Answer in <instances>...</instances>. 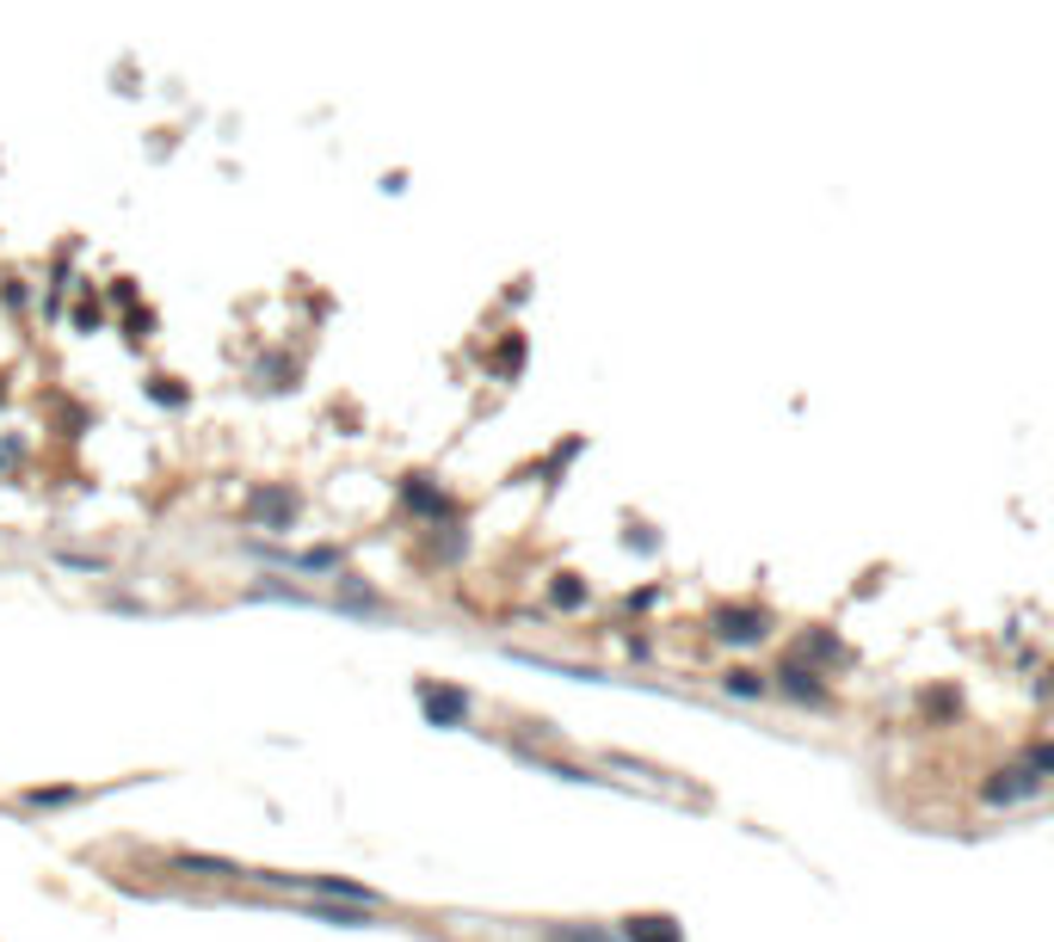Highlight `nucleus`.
Listing matches in <instances>:
<instances>
[{
	"mask_svg": "<svg viewBox=\"0 0 1054 942\" xmlns=\"http://www.w3.org/2000/svg\"><path fill=\"white\" fill-rule=\"evenodd\" d=\"M715 628V641H728V647H752V641H765L771 635V616L759 610V603H722L710 616Z\"/></svg>",
	"mask_w": 1054,
	"mask_h": 942,
	"instance_id": "nucleus-1",
	"label": "nucleus"
},
{
	"mask_svg": "<svg viewBox=\"0 0 1054 942\" xmlns=\"http://www.w3.org/2000/svg\"><path fill=\"white\" fill-rule=\"evenodd\" d=\"M420 709L432 727H462L469 721V690H457V684H420Z\"/></svg>",
	"mask_w": 1054,
	"mask_h": 942,
	"instance_id": "nucleus-2",
	"label": "nucleus"
},
{
	"mask_svg": "<svg viewBox=\"0 0 1054 942\" xmlns=\"http://www.w3.org/2000/svg\"><path fill=\"white\" fill-rule=\"evenodd\" d=\"M1030 794H1042V776H1036L1030 764H1012V771H999L993 782H987V801H993V807H1012V801H1030Z\"/></svg>",
	"mask_w": 1054,
	"mask_h": 942,
	"instance_id": "nucleus-3",
	"label": "nucleus"
},
{
	"mask_svg": "<svg viewBox=\"0 0 1054 942\" xmlns=\"http://www.w3.org/2000/svg\"><path fill=\"white\" fill-rule=\"evenodd\" d=\"M623 937L630 942H685V930H678V918H666V912H642V918L623 924Z\"/></svg>",
	"mask_w": 1054,
	"mask_h": 942,
	"instance_id": "nucleus-4",
	"label": "nucleus"
},
{
	"mask_svg": "<svg viewBox=\"0 0 1054 942\" xmlns=\"http://www.w3.org/2000/svg\"><path fill=\"white\" fill-rule=\"evenodd\" d=\"M777 678H784L789 697H808V702H821V697H826V684H821V672H814V665H796V660H789Z\"/></svg>",
	"mask_w": 1054,
	"mask_h": 942,
	"instance_id": "nucleus-5",
	"label": "nucleus"
},
{
	"mask_svg": "<svg viewBox=\"0 0 1054 942\" xmlns=\"http://www.w3.org/2000/svg\"><path fill=\"white\" fill-rule=\"evenodd\" d=\"M543 942H617L611 930H598V924H561V930H549Z\"/></svg>",
	"mask_w": 1054,
	"mask_h": 942,
	"instance_id": "nucleus-6",
	"label": "nucleus"
},
{
	"mask_svg": "<svg viewBox=\"0 0 1054 942\" xmlns=\"http://www.w3.org/2000/svg\"><path fill=\"white\" fill-rule=\"evenodd\" d=\"M722 690H728V697H765L771 684L759 678V672H747V665H740V672H728V678H722Z\"/></svg>",
	"mask_w": 1054,
	"mask_h": 942,
	"instance_id": "nucleus-7",
	"label": "nucleus"
},
{
	"mask_svg": "<svg viewBox=\"0 0 1054 942\" xmlns=\"http://www.w3.org/2000/svg\"><path fill=\"white\" fill-rule=\"evenodd\" d=\"M407 506H414V511H426V518H439V511H450V499H444V493H432V487H420V481H414V487H407Z\"/></svg>",
	"mask_w": 1054,
	"mask_h": 942,
	"instance_id": "nucleus-8",
	"label": "nucleus"
},
{
	"mask_svg": "<svg viewBox=\"0 0 1054 942\" xmlns=\"http://www.w3.org/2000/svg\"><path fill=\"white\" fill-rule=\"evenodd\" d=\"M549 598H556V603H561V610H580V603H586V585H580V580H574V573H561V580H556V585H549Z\"/></svg>",
	"mask_w": 1054,
	"mask_h": 942,
	"instance_id": "nucleus-9",
	"label": "nucleus"
},
{
	"mask_svg": "<svg viewBox=\"0 0 1054 942\" xmlns=\"http://www.w3.org/2000/svg\"><path fill=\"white\" fill-rule=\"evenodd\" d=\"M173 868H198V875H241L234 863H216V856H173Z\"/></svg>",
	"mask_w": 1054,
	"mask_h": 942,
	"instance_id": "nucleus-10",
	"label": "nucleus"
},
{
	"mask_svg": "<svg viewBox=\"0 0 1054 942\" xmlns=\"http://www.w3.org/2000/svg\"><path fill=\"white\" fill-rule=\"evenodd\" d=\"M802 653H814V660H839V641H833V635H808Z\"/></svg>",
	"mask_w": 1054,
	"mask_h": 942,
	"instance_id": "nucleus-11",
	"label": "nucleus"
},
{
	"mask_svg": "<svg viewBox=\"0 0 1054 942\" xmlns=\"http://www.w3.org/2000/svg\"><path fill=\"white\" fill-rule=\"evenodd\" d=\"M62 801H75V789H31V807H62Z\"/></svg>",
	"mask_w": 1054,
	"mask_h": 942,
	"instance_id": "nucleus-12",
	"label": "nucleus"
}]
</instances>
